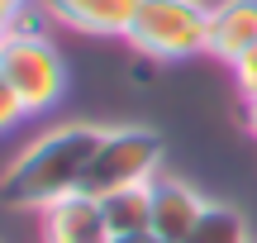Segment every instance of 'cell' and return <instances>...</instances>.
Instances as JSON below:
<instances>
[{"label":"cell","mask_w":257,"mask_h":243,"mask_svg":"<svg viewBox=\"0 0 257 243\" xmlns=\"http://www.w3.org/2000/svg\"><path fill=\"white\" fill-rule=\"evenodd\" d=\"M110 243H162L157 234H128V238H110Z\"/></svg>","instance_id":"cell-13"},{"label":"cell","mask_w":257,"mask_h":243,"mask_svg":"<svg viewBox=\"0 0 257 243\" xmlns=\"http://www.w3.org/2000/svg\"><path fill=\"white\" fill-rule=\"evenodd\" d=\"M105 210V224H110L114 238H128V234H153V181L143 186H124V191H110V196H95Z\"/></svg>","instance_id":"cell-9"},{"label":"cell","mask_w":257,"mask_h":243,"mask_svg":"<svg viewBox=\"0 0 257 243\" xmlns=\"http://www.w3.org/2000/svg\"><path fill=\"white\" fill-rule=\"evenodd\" d=\"M110 224L95 196L76 191V196L57 200L43 210V243H110Z\"/></svg>","instance_id":"cell-7"},{"label":"cell","mask_w":257,"mask_h":243,"mask_svg":"<svg viewBox=\"0 0 257 243\" xmlns=\"http://www.w3.org/2000/svg\"><path fill=\"white\" fill-rule=\"evenodd\" d=\"M248 134L257 139V100H248Z\"/></svg>","instance_id":"cell-14"},{"label":"cell","mask_w":257,"mask_h":243,"mask_svg":"<svg viewBox=\"0 0 257 243\" xmlns=\"http://www.w3.org/2000/svg\"><path fill=\"white\" fill-rule=\"evenodd\" d=\"M257 48V0H214L210 5V57L238 62Z\"/></svg>","instance_id":"cell-8"},{"label":"cell","mask_w":257,"mask_h":243,"mask_svg":"<svg viewBox=\"0 0 257 243\" xmlns=\"http://www.w3.org/2000/svg\"><path fill=\"white\" fill-rule=\"evenodd\" d=\"M128 48L148 62H186L210 53V5L205 0H138Z\"/></svg>","instance_id":"cell-3"},{"label":"cell","mask_w":257,"mask_h":243,"mask_svg":"<svg viewBox=\"0 0 257 243\" xmlns=\"http://www.w3.org/2000/svg\"><path fill=\"white\" fill-rule=\"evenodd\" d=\"M157 167H162V134L143 124H119V129H105L81 191L110 196L124 186H143V181H157Z\"/></svg>","instance_id":"cell-4"},{"label":"cell","mask_w":257,"mask_h":243,"mask_svg":"<svg viewBox=\"0 0 257 243\" xmlns=\"http://www.w3.org/2000/svg\"><path fill=\"white\" fill-rule=\"evenodd\" d=\"M186 243H252V229H248V219H243V210L210 200L205 215L195 219V229L186 234Z\"/></svg>","instance_id":"cell-10"},{"label":"cell","mask_w":257,"mask_h":243,"mask_svg":"<svg viewBox=\"0 0 257 243\" xmlns=\"http://www.w3.org/2000/svg\"><path fill=\"white\" fill-rule=\"evenodd\" d=\"M210 200L181 177H157L153 181V234L162 243H186V234L195 229V219L205 215Z\"/></svg>","instance_id":"cell-6"},{"label":"cell","mask_w":257,"mask_h":243,"mask_svg":"<svg viewBox=\"0 0 257 243\" xmlns=\"http://www.w3.org/2000/svg\"><path fill=\"white\" fill-rule=\"evenodd\" d=\"M100 139H105V129H95V124H57V129L38 134L34 143H24L19 158L10 162L5 181H0L5 205L43 215L48 205L76 196L86 186V172H91Z\"/></svg>","instance_id":"cell-1"},{"label":"cell","mask_w":257,"mask_h":243,"mask_svg":"<svg viewBox=\"0 0 257 243\" xmlns=\"http://www.w3.org/2000/svg\"><path fill=\"white\" fill-rule=\"evenodd\" d=\"M34 5H38V0H0V15H5V24H10V19H19L24 10H34Z\"/></svg>","instance_id":"cell-12"},{"label":"cell","mask_w":257,"mask_h":243,"mask_svg":"<svg viewBox=\"0 0 257 243\" xmlns=\"http://www.w3.org/2000/svg\"><path fill=\"white\" fill-rule=\"evenodd\" d=\"M233 81H238L243 100H257V48H252V53H243L238 62H233Z\"/></svg>","instance_id":"cell-11"},{"label":"cell","mask_w":257,"mask_h":243,"mask_svg":"<svg viewBox=\"0 0 257 243\" xmlns=\"http://www.w3.org/2000/svg\"><path fill=\"white\" fill-rule=\"evenodd\" d=\"M53 24L76 29V34H95V38H124L134 24L138 0H38Z\"/></svg>","instance_id":"cell-5"},{"label":"cell","mask_w":257,"mask_h":243,"mask_svg":"<svg viewBox=\"0 0 257 243\" xmlns=\"http://www.w3.org/2000/svg\"><path fill=\"white\" fill-rule=\"evenodd\" d=\"M43 10H24L0 38V129H15L29 114L53 110L67 95V62L43 34Z\"/></svg>","instance_id":"cell-2"}]
</instances>
